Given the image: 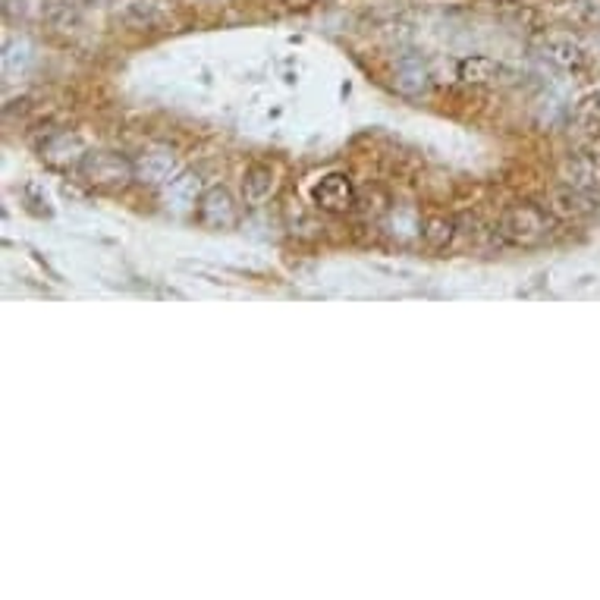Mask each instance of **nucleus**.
<instances>
[{
    "mask_svg": "<svg viewBox=\"0 0 600 600\" xmlns=\"http://www.w3.org/2000/svg\"><path fill=\"white\" fill-rule=\"evenodd\" d=\"M283 4H286V6H309L311 0H283Z\"/></svg>",
    "mask_w": 600,
    "mask_h": 600,
    "instance_id": "1",
    "label": "nucleus"
}]
</instances>
